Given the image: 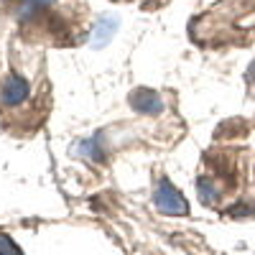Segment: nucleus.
I'll return each instance as SVG.
<instances>
[{"label": "nucleus", "instance_id": "1", "mask_svg": "<svg viewBox=\"0 0 255 255\" xmlns=\"http://www.w3.org/2000/svg\"><path fill=\"white\" fill-rule=\"evenodd\" d=\"M153 202H156V207L163 212V215H171V217H184V215H189V204H186L184 194H181V191H179L171 181H168V179H163V181L158 184L156 194H153Z\"/></svg>", "mask_w": 255, "mask_h": 255}, {"label": "nucleus", "instance_id": "2", "mask_svg": "<svg viewBox=\"0 0 255 255\" xmlns=\"http://www.w3.org/2000/svg\"><path fill=\"white\" fill-rule=\"evenodd\" d=\"M28 97H31V82L20 72H10L3 79V87H0V105L3 108H20Z\"/></svg>", "mask_w": 255, "mask_h": 255}, {"label": "nucleus", "instance_id": "3", "mask_svg": "<svg viewBox=\"0 0 255 255\" xmlns=\"http://www.w3.org/2000/svg\"><path fill=\"white\" fill-rule=\"evenodd\" d=\"M130 102H133L135 110H143V113H148V115H158V113L163 110L161 97H158L156 92H151V90H138V92H133Z\"/></svg>", "mask_w": 255, "mask_h": 255}, {"label": "nucleus", "instance_id": "4", "mask_svg": "<svg viewBox=\"0 0 255 255\" xmlns=\"http://www.w3.org/2000/svg\"><path fill=\"white\" fill-rule=\"evenodd\" d=\"M115 28H118L115 18H108V20H105V28H102V23H100L97 36H95V44H108V38L113 36V31H115Z\"/></svg>", "mask_w": 255, "mask_h": 255}, {"label": "nucleus", "instance_id": "5", "mask_svg": "<svg viewBox=\"0 0 255 255\" xmlns=\"http://www.w3.org/2000/svg\"><path fill=\"white\" fill-rule=\"evenodd\" d=\"M0 255H23V250H20L5 232H0Z\"/></svg>", "mask_w": 255, "mask_h": 255}, {"label": "nucleus", "instance_id": "6", "mask_svg": "<svg viewBox=\"0 0 255 255\" xmlns=\"http://www.w3.org/2000/svg\"><path fill=\"white\" fill-rule=\"evenodd\" d=\"M250 74H253V77H255V67H253V69H250Z\"/></svg>", "mask_w": 255, "mask_h": 255}]
</instances>
